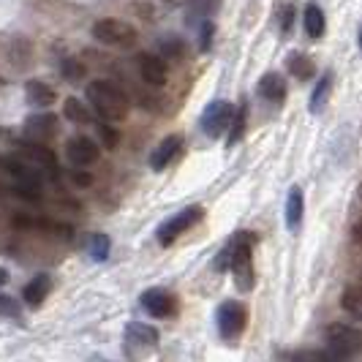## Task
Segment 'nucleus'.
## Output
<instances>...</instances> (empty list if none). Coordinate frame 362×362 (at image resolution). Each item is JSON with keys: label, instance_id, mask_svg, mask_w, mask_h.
<instances>
[{"label": "nucleus", "instance_id": "58836bf2", "mask_svg": "<svg viewBox=\"0 0 362 362\" xmlns=\"http://www.w3.org/2000/svg\"><path fill=\"white\" fill-rule=\"evenodd\" d=\"M169 3H175V0H169Z\"/></svg>", "mask_w": 362, "mask_h": 362}, {"label": "nucleus", "instance_id": "aec40b11", "mask_svg": "<svg viewBox=\"0 0 362 362\" xmlns=\"http://www.w3.org/2000/svg\"><path fill=\"white\" fill-rule=\"evenodd\" d=\"M286 69H289L291 76H294V79H300V82H305V79H310V76H313V63H310L308 54H303V52L289 54Z\"/></svg>", "mask_w": 362, "mask_h": 362}, {"label": "nucleus", "instance_id": "f03ea898", "mask_svg": "<svg viewBox=\"0 0 362 362\" xmlns=\"http://www.w3.org/2000/svg\"><path fill=\"white\" fill-rule=\"evenodd\" d=\"M136 36H139L136 28L123 22V19L104 17L93 25V38L101 41V44H107V47H123L126 49V47L136 44Z\"/></svg>", "mask_w": 362, "mask_h": 362}, {"label": "nucleus", "instance_id": "a878e982", "mask_svg": "<svg viewBox=\"0 0 362 362\" xmlns=\"http://www.w3.org/2000/svg\"><path fill=\"white\" fill-rule=\"evenodd\" d=\"M245 134V104L235 109V117H232V126L226 131V145H237Z\"/></svg>", "mask_w": 362, "mask_h": 362}, {"label": "nucleus", "instance_id": "c756f323", "mask_svg": "<svg viewBox=\"0 0 362 362\" xmlns=\"http://www.w3.org/2000/svg\"><path fill=\"white\" fill-rule=\"evenodd\" d=\"M98 134H101V142H104L109 150L117 145V131H115V128H109L107 123H104V126H98Z\"/></svg>", "mask_w": 362, "mask_h": 362}, {"label": "nucleus", "instance_id": "f3484780", "mask_svg": "<svg viewBox=\"0 0 362 362\" xmlns=\"http://www.w3.org/2000/svg\"><path fill=\"white\" fill-rule=\"evenodd\" d=\"M218 0H185V11H188V22L191 25H204L216 14Z\"/></svg>", "mask_w": 362, "mask_h": 362}, {"label": "nucleus", "instance_id": "473e14b6", "mask_svg": "<svg viewBox=\"0 0 362 362\" xmlns=\"http://www.w3.org/2000/svg\"><path fill=\"white\" fill-rule=\"evenodd\" d=\"M229 259H232V245H226V248H223V251H221V254H218V262H216V270H226V267H229Z\"/></svg>", "mask_w": 362, "mask_h": 362}, {"label": "nucleus", "instance_id": "2eb2a0df", "mask_svg": "<svg viewBox=\"0 0 362 362\" xmlns=\"http://www.w3.org/2000/svg\"><path fill=\"white\" fill-rule=\"evenodd\" d=\"M22 161L30 163L33 169L41 166V169H49L54 175V169H57V161H54L52 150H47L44 145H22Z\"/></svg>", "mask_w": 362, "mask_h": 362}, {"label": "nucleus", "instance_id": "ddd939ff", "mask_svg": "<svg viewBox=\"0 0 362 362\" xmlns=\"http://www.w3.org/2000/svg\"><path fill=\"white\" fill-rule=\"evenodd\" d=\"M25 98H28V104L30 107H38V109H47L54 104V90L47 85V82H38V79H30L28 85H25Z\"/></svg>", "mask_w": 362, "mask_h": 362}, {"label": "nucleus", "instance_id": "412c9836", "mask_svg": "<svg viewBox=\"0 0 362 362\" xmlns=\"http://www.w3.org/2000/svg\"><path fill=\"white\" fill-rule=\"evenodd\" d=\"M63 112H66V117H69L71 123H76V126H88V123L93 120L90 107H88V104H82L79 98H66Z\"/></svg>", "mask_w": 362, "mask_h": 362}, {"label": "nucleus", "instance_id": "423d86ee", "mask_svg": "<svg viewBox=\"0 0 362 362\" xmlns=\"http://www.w3.org/2000/svg\"><path fill=\"white\" fill-rule=\"evenodd\" d=\"M232 117H235V107L229 101H213L210 107L204 109V115H202V131L210 139H218V136H223L229 131Z\"/></svg>", "mask_w": 362, "mask_h": 362}, {"label": "nucleus", "instance_id": "7c9ffc66", "mask_svg": "<svg viewBox=\"0 0 362 362\" xmlns=\"http://www.w3.org/2000/svg\"><path fill=\"white\" fill-rule=\"evenodd\" d=\"M19 308L11 297H0V316H17Z\"/></svg>", "mask_w": 362, "mask_h": 362}, {"label": "nucleus", "instance_id": "bb28decb", "mask_svg": "<svg viewBox=\"0 0 362 362\" xmlns=\"http://www.w3.org/2000/svg\"><path fill=\"white\" fill-rule=\"evenodd\" d=\"M278 25H281V33L289 36L291 28H294V3L284 0V3L278 6Z\"/></svg>", "mask_w": 362, "mask_h": 362}, {"label": "nucleus", "instance_id": "9b49d317", "mask_svg": "<svg viewBox=\"0 0 362 362\" xmlns=\"http://www.w3.org/2000/svg\"><path fill=\"white\" fill-rule=\"evenodd\" d=\"M142 305L150 316H156V319H169L175 308H177V303H175V297L169 294L166 289H147L142 294Z\"/></svg>", "mask_w": 362, "mask_h": 362}, {"label": "nucleus", "instance_id": "c9c22d12", "mask_svg": "<svg viewBox=\"0 0 362 362\" xmlns=\"http://www.w3.org/2000/svg\"><path fill=\"white\" fill-rule=\"evenodd\" d=\"M6 278H8V275H6V270H0V284H6Z\"/></svg>", "mask_w": 362, "mask_h": 362}, {"label": "nucleus", "instance_id": "7ed1b4c3", "mask_svg": "<svg viewBox=\"0 0 362 362\" xmlns=\"http://www.w3.org/2000/svg\"><path fill=\"white\" fill-rule=\"evenodd\" d=\"M327 349L338 351L346 360L362 357V329L351 325H329L327 327Z\"/></svg>", "mask_w": 362, "mask_h": 362}, {"label": "nucleus", "instance_id": "f8f14e48", "mask_svg": "<svg viewBox=\"0 0 362 362\" xmlns=\"http://www.w3.org/2000/svg\"><path fill=\"white\" fill-rule=\"evenodd\" d=\"M180 147H182V139H180V136H166L161 145L153 150V156H150V166H153L156 172L166 169L169 163L175 161V156L180 153Z\"/></svg>", "mask_w": 362, "mask_h": 362}, {"label": "nucleus", "instance_id": "1a4fd4ad", "mask_svg": "<svg viewBox=\"0 0 362 362\" xmlns=\"http://www.w3.org/2000/svg\"><path fill=\"white\" fill-rule=\"evenodd\" d=\"M136 69H139V76L145 79V85H150V88H163L166 85V63L158 54L142 52L136 57Z\"/></svg>", "mask_w": 362, "mask_h": 362}, {"label": "nucleus", "instance_id": "2f4dec72", "mask_svg": "<svg viewBox=\"0 0 362 362\" xmlns=\"http://www.w3.org/2000/svg\"><path fill=\"white\" fill-rule=\"evenodd\" d=\"M63 74H66L69 79H79V76H82V66H79L76 60H63Z\"/></svg>", "mask_w": 362, "mask_h": 362}, {"label": "nucleus", "instance_id": "b1692460", "mask_svg": "<svg viewBox=\"0 0 362 362\" xmlns=\"http://www.w3.org/2000/svg\"><path fill=\"white\" fill-rule=\"evenodd\" d=\"M291 362H351V360L341 357L332 349H322V351H300V354L291 357Z\"/></svg>", "mask_w": 362, "mask_h": 362}, {"label": "nucleus", "instance_id": "4c0bfd02", "mask_svg": "<svg viewBox=\"0 0 362 362\" xmlns=\"http://www.w3.org/2000/svg\"><path fill=\"white\" fill-rule=\"evenodd\" d=\"M360 202H362V188H360Z\"/></svg>", "mask_w": 362, "mask_h": 362}, {"label": "nucleus", "instance_id": "c85d7f7f", "mask_svg": "<svg viewBox=\"0 0 362 362\" xmlns=\"http://www.w3.org/2000/svg\"><path fill=\"white\" fill-rule=\"evenodd\" d=\"M88 251H90L95 259H107V254H109V237L93 235L90 240H88Z\"/></svg>", "mask_w": 362, "mask_h": 362}, {"label": "nucleus", "instance_id": "6ab92c4d", "mask_svg": "<svg viewBox=\"0 0 362 362\" xmlns=\"http://www.w3.org/2000/svg\"><path fill=\"white\" fill-rule=\"evenodd\" d=\"M47 294H49V278H47V275H36V278L22 289V297H25V303H28L30 308H38Z\"/></svg>", "mask_w": 362, "mask_h": 362}, {"label": "nucleus", "instance_id": "f704fd0d", "mask_svg": "<svg viewBox=\"0 0 362 362\" xmlns=\"http://www.w3.org/2000/svg\"><path fill=\"white\" fill-rule=\"evenodd\" d=\"M354 240H357V245L362 248V221H357V226H354Z\"/></svg>", "mask_w": 362, "mask_h": 362}, {"label": "nucleus", "instance_id": "dca6fc26", "mask_svg": "<svg viewBox=\"0 0 362 362\" xmlns=\"http://www.w3.org/2000/svg\"><path fill=\"white\" fill-rule=\"evenodd\" d=\"M303 22H305V33H308L310 38H322V36H325L327 19H325V11H322V6H319V3H308V6H305Z\"/></svg>", "mask_w": 362, "mask_h": 362}, {"label": "nucleus", "instance_id": "20e7f679", "mask_svg": "<svg viewBox=\"0 0 362 362\" xmlns=\"http://www.w3.org/2000/svg\"><path fill=\"white\" fill-rule=\"evenodd\" d=\"M229 245H232L229 270L235 272L237 286L243 291H248L254 286V264H251V243H248V235H237Z\"/></svg>", "mask_w": 362, "mask_h": 362}, {"label": "nucleus", "instance_id": "a211bd4d", "mask_svg": "<svg viewBox=\"0 0 362 362\" xmlns=\"http://www.w3.org/2000/svg\"><path fill=\"white\" fill-rule=\"evenodd\" d=\"M303 210H305V202H303V191L300 185H291L289 197H286V226L297 229L300 221H303Z\"/></svg>", "mask_w": 362, "mask_h": 362}, {"label": "nucleus", "instance_id": "393cba45", "mask_svg": "<svg viewBox=\"0 0 362 362\" xmlns=\"http://www.w3.org/2000/svg\"><path fill=\"white\" fill-rule=\"evenodd\" d=\"M329 88H332V74H325V76L316 82V88H313V95H310V112H322V109H325Z\"/></svg>", "mask_w": 362, "mask_h": 362}, {"label": "nucleus", "instance_id": "5701e85b", "mask_svg": "<svg viewBox=\"0 0 362 362\" xmlns=\"http://www.w3.org/2000/svg\"><path fill=\"white\" fill-rule=\"evenodd\" d=\"M128 341L136 346H156V341H158V332L153 329V327L147 325H128Z\"/></svg>", "mask_w": 362, "mask_h": 362}, {"label": "nucleus", "instance_id": "e433bc0d", "mask_svg": "<svg viewBox=\"0 0 362 362\" xmlns=\"http://www.w3.org/2000/svg\"><path fill=\"white\" fill-rule=\"evenodd\" d=\"M360 49H362V30H360Z\"/></svg>", "mask_w": 362, "mask_h": 362}, {"label": "nucleus", "instance_id": "f257e3e1", "mask_svg": "<svg viewBox=\"0 0 362 362\" xmlns=\"http://www.w3.org/2000/svg\"><path fill=\"white\" fill-rule=\"evenodd\" d=\"M88 104L90 109L104 120V123H120L128 117V109H131V101L128 95L115 82H107V79H95L88 85Z\"/></svg>", "mask_w": 362, "mask_h": 362}, {"label": "nucleus", "instance_id": "0eeeda50", "mask_svg": "<svg viewBox=\"0 0 362 362\" xmlns=\"http://www.w3.org/2000/svg\"><path fill=\"white\" fill-rule=\"evenodd\" d=\"M202 216H204V213H202V207H185L182 213L172 216L166 223L158 226V235H156L158 237V243H161V245H172L182 232H188L194 223H199Z\"/></svg>", "mask_w": 362, "mask_h": 362}, {"label": "nucleus", "instance_id": "9d476101", "mask_svg": "<svg viewBox=\"0 0 362 362\" xmlns=\"http://www.w3.org/2000/svg\"><path fill=\"white\" fill-rule=\"evenodd\" d=\"M66 156H69V161L74 163V166H90V163L98 161V156H101V150H98V145L93 142L90 136H74L71 142L66 145Z\"/></svg>", "mask_w": 362, "mask_h": 362}, {"label": "nucleus", "instance_id": "72a5a7b5", "mask_svg": "<svg viewBox=\"0 0 362 362\" xmlns=\"http://www.w3.org/2000/svg\"><path fill=\"white\" fill-rule=\"evenodd\" d=\"M71 177H74V182H76V185H90V175H85V172H79V169H76V172H71Z\"/></svg>", "mask_w": 362, "mask_h": 362}, {"label": "nucleus", "instance_id": "cd10ccee", "mask_svg": "<svg viewBox=\"0 0 362 362\" xmlns=\"http://www.w3.org/2000/svg\"><path fill=\"white\" fill-rule=\"evenodd\" d=\"M158 49H161V54H158V57L166 63V60H172V57H180L182 41H177V38H163V41H158Z\"/></svg>", "mask_w": 362, "mask_h": 362}, {"label": "nucleus", "instance_id": "39448f33", "mask_svg": "<svg viewBox=\"0 0 362 362\" xmlns=\"http://www.w3.org/2000/svg\"><path fill=\"white\" fill-rule=\"evenodd\" d=\"M245 322H248V310H245L243 303H237V300L221 303V308H218V329H221V335L226 341L240 338V332L245 329Z\"/></svg>", "mask_w": 362, "mask_h": 362}, {"label": "nucleus", "instance_id": "4468645a", "mask_svg": "<svg viewBox=\"0 0 362 362\" xmlns=\"http://www.w3.org/2000/svg\"><path fill=\"white\" fill-rule=\"evenodd\" d=\"M259 95L270 104H281L286 98V82L281 74H264L259 82Z\"/></svg>", "mask_w": 362, "mask_h": 362}, {"label": "nucleus", "instance_id": "6e6552de", "mask_svg": "<svg viewBox=\"0 0 362 362\" xmlns=\"http://www.w3.org/2000/svg\"><path fill=\"white\" fill-rule=\"evenodd\" d=\"M54 134H57V117H54L49 109H41V112L30 115V117L25 120V136L33 139L36 145L49 142Z\"/></svg>", "mask_w": 362, "mask_h": 362}, {"label": "nucleus", "instance_id": "4be33fe9", "mask_svg": "<svg viewBox=\"0 0 362 362\" xmlns=\"http://www.w3.org/2000/svg\"><path fill=\"white\" fill-rule=\"evenodd\" d=\"M341 305H344V310L349 316H354L357 322H362V284H354V286H349L344 291Z\"/></svg>", "mask_w": 362, "mask_h": 362}]
</instances>
